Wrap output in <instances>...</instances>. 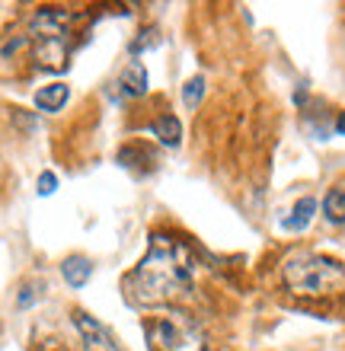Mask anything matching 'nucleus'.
Here are the masks:
<instances>
[{
    "mask_svg": "<svg viewBox=\"0 0 345 351\" xmlns=\"http://www.w3.org/2000/svg\"><path fill=\"white\" fill-rule=\"evenodd\" d=\"M90 275H93V262L86 259V256H67V259L61 262V278H64L74 291L84 287L86 281H90Z\"/></svg>",
    "mask_w": 345,
    "mask_h": 351,
    "instance_id": "nucleus-9",
    "label": "nucleus"
},
{
    "mask_svg": "<svg viewBox=\"0 0 345 351\" xmlns=\"http://www.w3.org/2000/svg\"><path fill=\"white\" fill-rule=\"evenodd\" d=\"M150 131H154V138H157L163 147H179V144H182V121H179L176 115H160V119L150 125Z\"/></svg>",
    "mask_w": 345,
    "mask_h": 351,
    "instance_id": "nucleus-10",
    "label": "nucleus"
},
{
    "mask_svg": "<svg viewBox=\"0 0 345 351\" xmlns=\"http://www.w3.org/2000/svg\"><path fill=\"white\" fill-rule=\"evenodd\" d=\"M119 86H121V96H144L150 86V77H147V67L141 61H131L119 77Z\"/></svg>",
    "mask_w": 345,
    "mask_h": 351,
    "instance_id": "nucleus-7",
    "label": "nucleus"
},
{
    "mask_svg": "<svg viewBox=\"0 0 345 351\" xmlns=\"http://www.w3.org/2000/svg\"><path fill=\"white\" fill-rule=\"evenodd\" d=\"M195 278V259L186 243L157 233L150 240L147 252L128 275L121 278V294L131 306L141 310H160L169 306L192 287Z\"/></svg>",
    "mask_w": 345,
    "mask_h": 351,
    "instance_id": "nucleus-1",
    "label": "nucleus"
},
{
    "mask_svg": "<svg viewBox=\"0 0 345 351\" xmlns=\"http://www.w3.org/2000/svg\"><path fill=\"white\" fill-rule=\"evenodd\" d=\"M55 189H58V176L55 173L38 176V195H42V198H45V195H55Z\"/></svg>",
    "mask_w": 345,
    "mask_h": 351,
    "instance_id": "nucleus-13",
    "label": "nucleus"
},
{
    "mask_svg": "<svg viewBox=\"0 0 345 351\" xmlns=\"http://www.w3.org/2000/svg\"><path fill=\"white\" fill-rule=\"evenodd\" d=\"M48 351H61V348H48Z\"/></svg>",
    "mask_w": 345,
    "mask_h": 351,
    "instance_id": "nucleus-16",
    "label": "nucleus"
},
{
    "mask_svg": "<svg viewBox=\"0 0 345 351\" xmlns=\"http://www.w3.org/2000/svg\"><path fill=\"white\" fill-rule=\"evenodd\" d=\"M336 131H339V134H345V112H342V115H339V121H336Z\"/></svg>",
    "mask_w": 345,
    "mask_h": 351,
    "instance_id": "nucleus-15",
    "label": "nucleus"
},
{
    "mask_svg": "<svg viewBox=\"0 0 345 351\" xmlns=\"http://www.w3.org/2000/svg\"><path fill=\"white\" fill-rule=\"evenodd\" d=\"M71 323H74V329L86 351H121L119 345H115V339L109 335V329H106L96 316L84 313V310H74V313H71Z\"/></svg>",
    "mask_w": 345,
    "mask_h": 351,
    "instance_id": "nucleus-5",
    "label": "nucleus"
},
{
    "mask_svg": "<svg viewBox=\"0 0 345 351\" xmlns=\"http://www.w3.org/2000/svg\"><path fill=\"white\" fill-rule=\"evenodd\" d=\"M36 287H32V285H23V291H19V297H16V304L19 306H29V304H32V300H36Z\"/></svg>",
    "mask_w": 345,
    "mask_h": 351,
    "instance_id": "nucleus-14",
    "label": "nucleus"
},
{
    "mask_svg": "<svg viewBox=\"0 0 345 351\" xmlns=\"http://www.w3.org/2000/svg\"><path fill=\"white\" fill-rule=\"evenodd\" d=\"M71 99V86L67 84H48L36 93V109L38 112H61Z\"/></svg>",
    "mask_w": 345,
    "mask_h": 351,
    "instance_id": "nucleus-8",
    "label": "nucleus"
},
{
    "mask_svg": "<svg viewBox=\"0 0 345 351\" xmlns=\"http://www.w3.org/2000/svg\"><path fill=\"white\" fill-rule=\"evenodd\" d=\"M29 45L36 48V64L45 71L67 67V16L58 10H42L32 19Z\"/></svg>",
    "mask_w": 345,
    "mask_h": 351,
    "instance_id": "nucleus-4",
    "label": "nucleus"
},
{
    "mask_svg": "<svg viewBox=\"0 0 345 351\" xmlns=\"http://www.w3.org/2000/svg\"><path fill=\"white\" fill-rule=\"evenodd\" d=\"M281 278H285V287L298 297H326L345 291V265L317 252L291 256L281 268Z\"/></svg>",
    "mask_w": 345,
    "mask_h": 351,
    "instance_id": "nucleus-2",
    "label": "nucleus"
},
{
    "mask_svg": "<svg viewBox=\"0 0 345 351\" xmlns=\"http://www.w3.org/2000/svg\"><path fill=\"white\" fill-rule=\"evenodd\" d=\"M317 198L313 195H304L294 208H291L285 217H281V230H288V233H300V230H307L310 227V221L317 217Z\"/></svg>",
    "mask_w": 345,
    "mask_h": 351,
    "instance_id": "nucleus-6",
    "label": "nucleus"
},
{
    "mask_svg": "<svg viewBox=\"0 0 345 351\" xmlns=\"http://www.w3.org/2000/svg\"><path fill=\"white\" fill-rule=\"evenodd\" d=\"M147 339L157 351H205V329L186 310H163L147 326Z\"/></svg>",
    "mask_w": 345,
    "mask_h": 351,
    "instance_id": "nucleus-3",
    "label": "nucleus"
},
{
    "mask_svg": "<svg viewBox=\"0 0 345 351\" xmlns=\"http://www.w3.org/2000/svg\"><path fill=\"white\" fill-rule=\"evenodd\" d=\"M205 96V77H192L186 86H182V102H186L189 109H195L198 102Z\"/></svg>",
    "mask_w": 345,
    "mask_h": 351,
    "instance_id": "nucleus-12",
    "label": "nucleus"
},
{
    "mask_svg": "<svg viewBox=\"0 0 345 351\" xmlns=\"http://www.w3.org/2000/svg\"><path fill=\"white\" fill-rule=\"evenodd\" d=\"M323 217H326L333 227H342L345 223V189L342 185H333L323 198Z\"/></svg>",
    "mask_w": 345,
    "mask_h": 351,
    "instance_id": "nucleus-11",
    "label": "nucleus"
}]
</instances>
